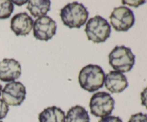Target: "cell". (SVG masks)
Masks as SVG:
<instances>
[{
	"instance_id": "6da1fadb",
	"label": "cell",
	"mask_w": 147,
	"mask_h": 122,
	"mask_svg": "<svg viewBox=\"0 0 147 122\" xmlns=\"http://www.w3.org/2000/svg\"><path fill=\"white\" fill-rule=\"evenodd\" d=\"M104 71L97 65H88L79 73V84L82 88L88 92H94L101 88L104 84Z\"/></svg>"
},
{
	"instance_id": "7a4b0ae2",
	"label": "cell",
	"mask_w": 147,
	"mask_h": 122,
	"mask_svg": "<svg viewBox=\"0 0 147 122\" xmlns=\"http://www.w3.org/2000/svg\"><path fill=\"white\" fill-rule=\"evenodd\" d=\"M60 15L63 24L69 28H80L87 21L89 12L83 4L76 1L65 6Z\"/></svg>"
},
{
	"instance_id": "3957f363",
	"label": "cell",
	"mask_w": 147,
	"mask_h": 122,
	"mask_svg": "<svg viewBox=\"0 0 147 122\" xmlns=\"http://www.w3.org/2000/svg\"><path fill=\"white\" fill-rule=\"evenodd\" d=\"M109 64L120 73L131 71L135 64V55L129 47L124 45L116 46L109 55Z\"/></svg>"
},
{
	"instance_id": "277c9868",
	"label": "cell",
	"mask_w": 147,
	"mask_h": 122,
	"mask_svg": "<svg viewBox=\"0 0 147 122\" xmlns=\"http://www.w3.org/2000/svg\"><path fill=\"white\" fill-rule=\"evenodd\" d=\"M85 32L88 40L94 43H102L110 37L111 28L107 20L100 15L89 19Z\"/></svg>"
},
{
	"instance_id": "5b68a950",
	"label": "cell",
	"mask_w": 147,
	"mask_h": 122,
	"mask_svg": "<svg viewBox=\"0 0 147 122\" xmlns=\"http://www.w3.org/2000/svg\"><path fill=\"white\" fill-rule=\"evenodd\" d=\"M115 100L106 92H97L90 98L89 107L90 113L96 117L109 116L114 109Z\"/></svg>"
},
{
	"instance_id": "8992f818",
	"label": "cell",
	"mask_w": 147,
	"mask_h": 122,
	"mask_svg": "<svg viewBox=\"0 0 147 122\" xmlns=\"http://www.w3.org/2000/svg\"><path fill=\"white\" fill-rule=\"evenodd\" d=\"M109 18L111 24L117 32H127L135 23L133 11L123 6L115 8Z\"/></svg>"
},
{
	"instance_id": "52a82bcc",
	"label": "cell",
	"mask_w": 147,
	"mask_h": 122,
	"mask_svg": "<svg viewBox=\"0 0 147 122\" xmlns=\"http://www.w3.org/2000/svg\"><path fill=\"white\" fill-rule=\"evenodd\" d=\"M25 86L19 81L7 83L1 90L2 100L9 106H18L22 104L26 98Z\"/></svg>"
},
{
	"instance_id": "ba28073f",
	"label": "cell",
	"mask_w": 147,
	"mask_h": 122,
	"mask_svg": "<svg viewBox=\"0 0 147 122\" xmlns=\"http://www.w3.org/2000/svg\"><path fill=\"white\" fill-rule=\"evenodd\" d=\"M56 22L49 16L39 17L33 24V35L37 40L48 41L55 34Z\"/></svg>"
},
{
	"instance_id": "9c48e42d",
	"label": "cell",
	"mask_w": 147,
	"mask_h": 122,
	"mask_svg": "<svg viewBox=\"0 0 147 122\" xmlns=\"http://www.w3.org/2000/svg\"><path fill=\"white\" fill-rule=\"evenodd\" d=\"M21 65L13 58H4L0 62V80L12 82L21 75Z\"/></svg>"
},
{
	"instance_id": "30bf717a",
	"label": "cell",
	"mask_w": 147,
	"mask_h": 122,
	"mask_svg": "<svg viewBox=\"0 0 147 122\" xmlns=\"http://www.w3.org/2000/svg\"><path fill=\"white\" fill-rule=\"evenodd\" d=\"M33 24L32 18L27 12H22L11 18L10 28L17 36H26L30 34Z\"/></svg>"
},
{
	"instance_id": "8fae6325",
	"label": "cell",
	"mask_w": 147,
	"mask_h": 122,
	"mask_svg": "<svg viewBox=\"0 0 147 122\" xmlns=\"http://www.w3.org/2000/svg\"><path fill=\"white\" fill-rule=\"evenodd\" d=\"M104 84L106 89L113 93H121L129 86L125 75L115 70H111L105 76Z\"/></svg>"
},
{
	"instance_id": "7c38bea8",
	"label": "cell",
	"mask_w": 147,
	"mask_h": 122,
	"mask_svg": "<svg viewBox=\"0 0 147 122\" xmlns=\"http://www.w3.org/2000/svg\"><path fill=\"white\" fill-rule=\"evenodd\" d=\"M40 122H65V115L61 109L51 106L45 109L38 116Z\"/></svg>"
},
{
	"instance_id": "4fadbf2b",
	"label": "cell",
	"mask_w": 147,
	"mask_h": 122,
	"mask_svg": "<svg viewBox=\"0 0 147 122\" xmlns=\"http://www.w3.org/2000/svg\"><path fill=\"white\" fill-rule=\"evenodd\" d=\"M50 4L49 0H31L27 1V9L33 17H41L50 11Z\"/></svg>"
},
{
	"instance_id": "5bb4252c",
	"label": "cell",
	"mask_w": 147,
	"mask_h": 122,
	"mask_svg": "<svg viewBox=\"0 0 147 122\" xmlns=\"http://www.w3.org/2000/svg\"><path fill=\"white\" fill-rule=\"evenodd\" d=\"M65 122H90V116L84 107L76 106L69 109Z\"/></svg>"
},
{
	"instance_id": "9a60e30c",
	"label": "cell",
	"mask_w": 147,
	"mask_h": 122,
	"mask_svg": "<svg viewBox=\"0 0 147 122\" xmlns=\"http://www.w3.org/2000/svg\"><path fill=\"white\" fill-rule=\"evenodd\" d=\"M14 11V4L9 0H0V20L8 19Z\"/></svg>"
},
{
	"instance_id": "2e32d148",
	"label": "cell",
	"mask_w": 147,
	"mask_h": 122,
	"mask_svg": "<svg viewBox=\"0 0 147 122\" xmlns=\"http://www.w3.org/2000/svg\"><path fill=\"white\" fill-rule=\"evenodd\" d=\"M128 122H147V114L141 112L135 113L131 116Z\"/></svg>"
},
{
	"instance_id": "e0dca14e",
	"label": "cell",
	"mask_w": 147,
	"mask_h": 122,
	"mask_svg": "<svg viewBox=\"0 0 147 122\" xmlns=\"http://www.w3.org/2000/svg\"><path fill=\"white\" fill-rule=\"evenodd\" d=\"M9 112V106L2 99H0V119H4Z\"/></svg>"
},
{
	"instance_id": "ac0fdd59",
	"label": "cell",
	"mask_w": 147,
	"mask_h": 122,
	"mask_svg": "<svg viewBox=\"0 0 147 122\" xmlns=\"http://www.w3.org/2000/svg\"><path fill=\"white\" fill-rule=\"evenodd\" d=\"M98 122H123L119 116H109L103 117Z\"/></svg>"
},
{
	"instance_id": "d6986e66",
	"label": "cell",
	"mask_w": 147,
	"mask_h": 122,
	"mask_svg": "<svg viewBox=\"0 0 147 122\" xmlns=\"http://www.w3.org/2000/svg\"><path fill=\"white\" fill-rule=\"evenodd\" d=\"M141 100L142 106H145L147 109V87L141 93Z\"/></svg>"
},
{
	"instance_id": "ffe728a7",
	"label": "cell",
	"mask_w": 147,
	"mask_h": 122,
	"mask_svg": "<svg viewBox=\"0 0 147 122\" xmlns=\"http://www.w3.org/2000/svg\"><path fill=\"white\" fill-rule=\"evenodd\" d=\"M1 90H2V86H1V85L0 84V95H1Z\"/></svg>"
},
{
	"instance_id": "44dd1931",
	"label": "cell",
	"mask_w": 147,
	"mask_h": 122,
	"mask_svg": "<svg viewBox=\"0 0 147 122\" xmlns=\"http://www.w3.org/2000/svg\"><path fill=\"white\" fill-rule=\"evenodd\" d=\"M0 122H2V121H0Z\"/></svg>"
}]
</instances>
